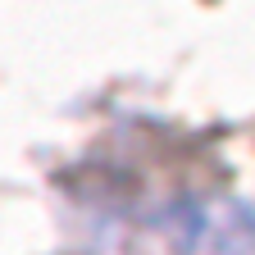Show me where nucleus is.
I'll use <instances>...</instances> for the list:
<instances>
[{
    "label": "nucleus",
    "mask_w": 255,
    "mask_h": 255,
    "mask_svg": "<svg viewBox=\"0 0 255 255\" xmlns=\"http://www.w3.org/2000/svg\"><path fill=\"white\" fill-rule=\"evenodd\" d=\"M251 251V205L237 196H205L187 210L178 255H246Z\"/></svg>",
    "instance_id": "1"
}]
</instances>
